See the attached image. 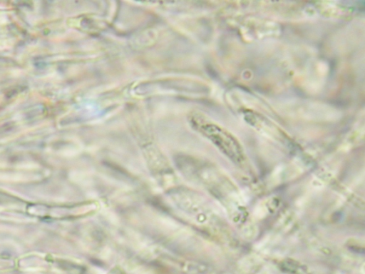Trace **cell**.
Here are the masks:
<instances>
[{"mask_svg": "<svg viewBox=\"0 0 365 274\" xmlns=\"http://www.w3.org/2000/svg\"><path fill=\"white\" fill-rule=\"evenodd\" d=\"M200 128L231 160L237 163L244 160L240 144L229 132L207 123L200 124Z\"/></svg>", "mask_w": 365, "mask_h": 274, "instance_id": "cell-1", "label": "cell"}]
</instances>
